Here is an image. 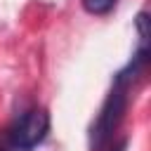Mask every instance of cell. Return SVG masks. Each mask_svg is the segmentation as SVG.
Masks as SVG:
<instances>
[{
	"label": "cell",
	"mask_w": 151,
	"mask_h": 151,
	"mask_svg": "<svg viewBox=\"0 0 151 151\" xmlns=\"http://www.w3.org/2000/svg\"><path fill=\"white\" fill-rule=\"evenodd\" d=\"M132 80H127L125 76H116L113 80V90L109 92L94 125H92V149H101L111 134L118 130L123 116H125V109H127V87H130Z\"/></svg>",
	"instance_id": "obj_1"
},
{
	"label": "cell",
	"mask_w": 151,
	"mask_h": 151,
	"mask_svg": "<svg viewBox=\"0 0 151 151\" xmlns=\"http://www.w3.org/2000/svg\"><path fill=\"white\" fill-rule=\"evenodd\" d=\"M50 132V113L45 109H28L9 127V146L14 151H28L38 146Z\"/></svg>",
	"instance_id": "obj_2"
},
{
	"label": "cell",
	"mask_w": 151,
	"mask_h": 151,
	"mask_svg": "<svg viewBox=\"0 0 151 151\" xmlns=\"http://www.w3.org/2000/svg\"><path fill=\"white\" fill-rule=\"evenodd\" d=\"M0 151H2V149H0Z\"/></svg>",
	"instance_id": "obj_4"
},
{
	"label": "cell",
	"mask_w": 151,
	"mask_h": 151,
	"mask_svg": "<svg viewBox=\"0 0 151 151\" xmlns=\"http://www.w3.org/2000/svg\"><path fill=\"white\" fill-rule=\"evenodd\" d=\"M116 2L118 0H83V7H85V12H90L94 17H104L116 7Z\"/></svg>",
	"instance_id": "obj_3"
}]
</instances>
